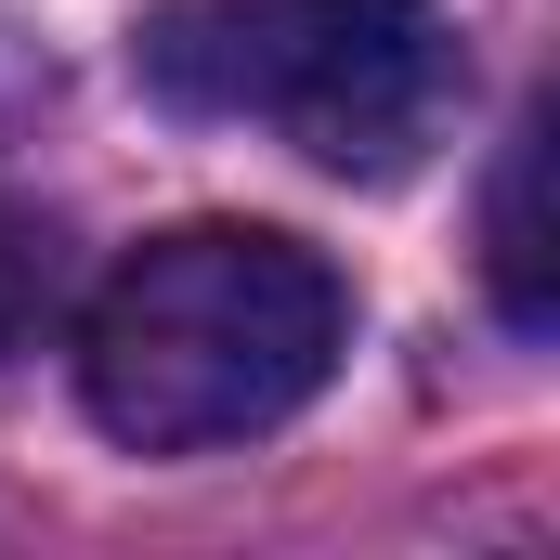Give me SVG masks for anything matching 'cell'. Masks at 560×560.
I'll list each match as a JSON object with an SVG mask.
<instances>
[{
    "mask_svg": "<svg viewBox=\"0 0 560 560\" xmlns=\"http://www.w3.org/2000/svg\"><path fill=\"white\" fill-rule=\"evenodd\" d=\"M39 313H52V235H39V222L0 196V365L39 339Z\"/></svg>",
    "mask_w": 560,
    "mask_h": 560,
    "instance_id": "277c9868",
    "label": "cell"
},
{
    "mask_svg": "<svg viewBox=\"0 0 560 560\" xmlns=\"http://www.w3.org/2000/svg\"><path fill=\"white\" fill-rule=\"evenodd\" d=\"M131 79L170 118H261L339 183L418 170L456 92L443 0H156Z\"/></svg>",
    "mask_w": 560,
    "mask_h": 560,
    "instance_id": "7a4b0ae2",
    "label": "cell"
},
{
    "mask_svg": "<svg viewBox=\"0 0 560 560\" xmlns=\"http://www.w3.org/2000/svg\"><path fill=\"white\" fill-rule=\"evenodd\" d=\"M548 156H560V105H535L509 156H495V209H482V261H495V313L522 339L560 326V235H548Z\"/></svg>",
    "mask_w": 560,
    "mask_h": 560,
    "instance_id": "3957f363",
    "label": "cell"
},
{
    "mask_svg": "<svg viewBox=\"0 0 560 560\" xmlns=\"http://www.w3.org/2000/svg\"><path fill=\"white\" fill-rule=\"evenodd\" d=\"M352 339V287L287 222H170L79 313V405L131 456H222L287 430Z\"/></svg>",
    "mask_w": 560,
    "mask_h": 560,
    "instance_id": "6da1fadb",
    "label": "cell"
}]
</instances>
